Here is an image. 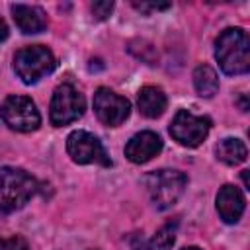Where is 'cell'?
I'll return each instance as SVG.
<instances>
[{
	"mask_svg": "<svg viewBox=\"0 0 250 250\" xmlns=\"http://www.w3.org/2000/svg\"><path fill=\"white\" fill-rule=\"evenodd\" d=\"M133 6L137 8V10H141V12H152V10H166V8H170V4L168 2H133Z\"/></svg>",
	"mask_w": 250,
	"mask_h": 250,
	"instance_id": "19",
	"label": "cell"
},
{
	"mask_svg": "<svg viewBox=\"0 0 250 250\" xmlns=\"http://www.w3.org/2000/svg\"><path fill=\"white\" fill-rule=\"evenodd\" d=\"M193 86L201 98H213L219 92V76L209 64H199L193 70Z\"/></svg>",
	"mask_w": 250,
	"mask_h": 250,
	"instance_id": "15",
	"label": "cell"
},
{
	"mask_svg": "<svg viewBox=\"0 0 250 250\" xmlns=\"http://www.w3.org/2000/svg\"><path fill=\"white\" fill-rule=\"evenodd\" d=\"M57 66L55 55L43 45H27L14 55V72L23 84H35Z\"/></svg>",
	"mask_w": 250,
	"mask_h": 250,
	"instance_id": "3",
	"label": "cell"
},
{
	"mask_svg": "<svg viewBox=\"0 0 250 250\" xmlns=\"http://www.w3.org/2000/svg\"><path fill=\"white\" fill-rule=\"evenodd\" d=\"M84 109H86V100L72 84H61L55 88L49 109V117L55 127H64L76 121L78 117H82Z\"/></svg>",
	"mask_w": 250,
	"mask_h": 250,
	"instance_id": "6",
	"label": "cell"
},
{
	"mask_svg": "<svg viewBox=\"0 0 250 250\" xmlns=\"http://www.w3.org/2000/svg\"><path fill=\"white\" fill-rule=\"evenodd\" d=\"M215 154H217V158L221 162H225L229 166H236V164H240V162L246 160L248 150H246V146H244V143L240 139L227 137V139H223V141L217 143Z\"/></svg>",
	"mask_w": 250,
	"mask_h": 250,
	"instance_id": "14",
	"label": "cell"
},
{
	"mask_svg": "<svg viewBox=\"0 0 250 250\" xmlns=\"http://www.w3.org/2000/svg\"><path fill=\"white\" fill-rule=\"evenodd\" d=\"M94 111L104 125L117 127L129 117L131 102L109 88H98L94 94Z\"/></svg>",
	"mask_w": 250,
	"mask_h": 250,
	"instance_id": "9",
	"label": "cell"
},
{
	"mask_svg": "<svg viewBox=\"0 0 250 250\" xmlns=\"http://www.w3.org/2000/svg\"><path fill=\"white\" fill-rule=\"evenodd\" d=\"M0 250H27V242L21 236L0 238Z\"/></svg>",
	"mask_w": 250,
	"mask_h": 250,
	"instance_id": "17",
	"label": "cell"
},
{
	"mask_svg": "<svg viewBox=\"0 0 250 250\" xmlns=\"http://www.w3.org/2000/svg\"><path fill=\"white\" fill-rule=\"evenodd\" d=\"M188 178L180 170H156L145 180L148 197L156 209H170L184 193Z\"/></svg>",
	"mask_w": 250,
	"mask_h": 250,
	"instance_id": "4",
	"label": "cell"
},
{
	"mask_svg": "<svg viewBox=\"0 0 250 250\" xmlns=\"http://www.w3.org/2000/svg\"><path fill=\"white\" fill-rule=\"evenodd\" d=\"M244 203L246 201H244L242 191L232 184H225L217 193V213L229 225L236 223L242 217Z\"/></svg>",
	"mask_w": 250,
	"mask_h": 250,
	"instance_id": "11",
	"label": "cell"
},
{
	"mask_svg": "<svg viewBox=\"0 0 250 250\" xmlns=\"http://www.w3.org/2000/svg\"><path fill=\"white\" fill-rule=\"evenodd\" d=\"M37 182L31 174L16 166L0 168V211L12 213L21 209L35 193Z\"/></svg>",
	"mask_w": 250,
	"mask_h": 250,
	"instance_id": "2",
	"label": "cell"
},
{
	"mask_svg": "<svg viewBox=\"0 0 250 250\" xmlns=\"http://www.w3.org/2000/svg\"><path fill=\"white\" fill-rule=\"evenodd\" d=\"M211 129V119L203 117V115H193L188 109H180L172 123H170V135L174 137V141H178L182 146H199Z\"/></svg>",
	"mask_w": 250,
	"mask_h": 250,
	"instance_id": "8",
	"label": "cell"
},
{
	"mask_svg": "<svg viewBox=\"0 0 250 250\" xmlns=\"http://www.w3.org/2000/svg\"><path fill=\"white\" fill-rule=\"evenodd\" d=\"M8 35H10L8 25H6V21L0 18V43H2V41H6V39H8Z\"/></svg>",
	"mask_w": 250,
	"mask_h": 250,
	"instance_id": "20",
	"label": "cell"
},
{
	"mask_svg": "<svg viewBox=\"0 0 250 250\" xmlns=\"http://www.w3.org/2000/svg\"><path fill=\"white\" fill-rule=\"evenodd\" d=\"M92 250H96V248H92Z\"/></svg>",
	"mask_w": 250,
	"mask_h": 250,
	"instance_id": "22",
	"label": "cell"
},
{
	"mask_svg": "<svg viewBox=\"0 0 250 250\" xmlns=\"http://www.w3.org/2000/svg\"><path fill=\"white\" fill-rule=\"evenodd\" d=\"M66 152L76 164H100L111 166V158L107 156L100 139L88 131H72L66 137Z\"/></svg>",
	"mask_w": 250,
	"mask_h": 250,
	"instance_id": "7",
	"label": "cell"
},
{
	"mask_svg": "<svg viewBox=\"0 0 250 250\" xmlns=\"http://www.w3.org/2000/svg\"><path fill=\"white\" fill-rule=\"evenodd\" d=\"M0 117L10 129L20 133L35 131L41 125V115L27 96H8L0 105Z\"/></svg>",
	"mask_w": 250,
	"mask_h": 250,
	"instance_id": "5",
	"label": "cell"
},
{
	"mask_svg": "<svg viewBox=\"0 0 250 250\" xmlns=\"http://www.w3.org/2000/svg\"><path fill=\"white\" fill-rule=\"evenodd\" d=\"M176 240V227L164 225L162 229L156 230V234L143 246V250H172Z\"/></svg>",
	"mask_w": 250,
	"mask_h": 250,
	"instance_id": "16",
	"label": "cell"
},
{
	"mask_svg": "<svg viewBox=\"0 0 250 250\" xmlns=\"http://www.w3.org/2000/svg\"><path fill=\"white\" fill-rule=\"evenodd\" d=\"M90 10H92L96 20H105L113 10V2H94L90 6Z\"/></svg>",
	"mask_w": 250,
	"mask_h": 250,
	"instance_id": "18",
	"label": "cell"
},
{
	"mask_svg": "<svg viewBox=\"0 0 250 250\" xmlns=\"http://www.w3.org/2000/svg\"><path fill=\"white\" fill-rule=\"evenodd\" d=\"M137 104H139V111L148 117V119H156L164 113L166 105H168V100H166V94L156 88V86H143L137 94Z\"/></svg>",
	"mask_w": 250,
	"mask_h": 250,
	"instance_id": "13",
	"label": "cell"
},
{
	"mask_svg": "<svg viewBox=\"0 0 250 250\" xmlns=\"http://www.w3.org/2000/svg\"><path fill=\"white\" fill-rule=\"evenodd\" d=\"M160 150H162V139L152 131H141L133 135L125 145V156L135 164L148 162Z\"/></svg>",
	"mask_w": 250,
	"mask_h": 250,
	"instance_id": "10",
	"label": "cell"
},
{
	"mask_svg": "<svg viewBox=\"0 0 250 250\" xmlns=\"http://www.w3.org/2000/svg\"><path fill=\"white\" fill-rule=\"evenodd\" d=\"M182 250H201V248H197V246H186V248H182Z\"/></svg>",
	"mask_w": 250,
	"mask_h": 250,
	"instance_id": "21",
	"label": "cell"
},
{
	"mask_svg": "<svg viewBox=\"0 0 250 250\" xmlns=\"http://www.w3.org/2000/svg\"><path fill=\"white\" fill-rule=\"evenodd\" d=\"M215 59L225 74L236 76L250 68V43L242 27H227L215 43Z\"/></svg>",
	"mask_w": 250,
	"mask_h": 250,
	"instance_id": "1",
	"label": "cell"
},
{
	"mask_svg": "<svg viewBox=\"0 0 250 250\" xmlns=\"http://www.w3.org/2000/svg\"><path fill=\"white\" fill-rule=\"evenodd\" d=\"M12 16L21 33H39L47 27V16L39 6L27 4H14Z\"/></svg>",
	"mask_w": 250,
	"mask_h": 250,
	"instance_id": "12",
	"label": "cell"
}]
</instances>
